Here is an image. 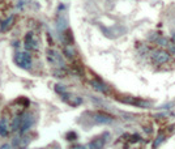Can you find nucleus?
<instances>
[{
    "instance_id": "1",
    "label": "nucleus",
    "mask_w": 175,
    "mask_h": 149,
    "mask_svg": "<svg viewBox=\"0 0 175 149\" xmlns=\"http://www.w3.org/2000/svg\"><path fill=\"white\" fill-rule=\"evenodd\" d=\"M15 60L21 68H25V69L30 68V65H32V59H30L28 52H17L15 56Z\"/></svg>"
},
{
    "instance_id": "2",
    "label": "nucleus",
    "mask_w": 175,
    "mask_h": 149,
    "mask_svg": "<svg viewBox=\"0 0 175 149\" xmlns=\"http://www.w3.org/2000/svg\"><path fill=\"white\" fill-rule=\"evenodd\" d=\"M152 58L156 63H158V64H163V63L170 62V54L165 50H156L152 54Z\"/></svg>"
},
{
    "instance_id": "3",
    "label": "nucleus",
    "mask_w": 175,
    "mask_h": 149,
    "mask_svg": "<svg viewBox=\"0 0 175 149\" xmlns=\"http://www.w3.org/2000/svg\"><path fill=\"white\" fill-rule=\"evenodd\" d=\"M119 101H123V102L125 103H128V105H139V106H146L145 102H142V101H140V99H136V98H131V97H119L118 98Z\"/></svg>"
},
{
    "instance_id": "4",
    "label": "nucleus",
    "mask_w": 175,
    "mask_h": 149,
    "mask_svg": "<svg viewBox=\"0 0 175 149\" xmlns=\"http://www.w3.org/2000/svg\"><path fill=\"white\" fill-rule=\"evenodd\" d=\"M95 120L98 123H108V122H111V118L105 115V114H98V115H95Z\"/></svg>"
},
{
    "instance_id": "5",
    "label": "nucleus",
    "mask_w": 175,
    "mask_h": 149,
    "mask_svg": "<svg viewBox=\"0 0 175 149\" xmlns=\"http://www.w3.org/2000/svg\"><path fill=\"white\" fill-rule=\"evenodd\" d=\"M13 21H15V17H13V16H11L9 19H7V20H5V23H4V24L2 25V30H3V32H7L8 28H9V26L13 24Z\"/></svg>"
},
{
    "instance_id": "6",
    "label": "nucleus",
    "mask_w": 175,
    "mask_h": 149,
    "mask_svg": "<svg viewBox=\"0 0 175 149\" xmlns=\"http://www.w3.org/2000/svg\"><path fill=\"white\" fill-rule=\"evenodd\" d=\"M7 133H8V130H7V120L3 119L2 122H0V135H2V136H5Z\"/></svg>"
},
{
    "instance_id": "7",
    "label": "nucleus",
    "mask_w": 175,
    "mask_h": 149,
    "mask_svg": "<svg viewBox=\"0 0 175 149\" xmlns=\"http://www.w3.org/2000/svg\"><path fill=\"white\" fill-rule=\"evenodd\" d=\"M102 144H103V140H101V139H95L94 141H91L90 143V148L91 149H99V148H102Z\"/></svg>"
},
{
    "instance_id": "8",
    "label": "nucleus",
    "mask_w": 175,
    "mask_h": 149,
    "mask_svg": "<svg viewBox=\"0 0 175 149\" xmlns=\"http://www.w3.org/2000/svg\"><path fill=\"white\" fill-rule=\"evenodd\" d=\"M20 124H21V119H20V118L13 119V122H12V130H17L20 127Z\"/></svg>"
},
{
    "instance_id": "9",
    "label": "nucleus",
    "mask_w": 175,
    "mask_h": 149,
    "mask_svg": "<svg viewBox=\"0 0 175 149\" xmlns=\"http://www.w3.org/2000/svg\"><path fill=\"white\" fill-rule=\"evenodd\" d=\"M30 123H32V119H30V118H26V120H24L22 123H21V124H22V126H21V127H22V130L24 131L28 130L29 127H30Z\"/></svg>"
},
{
    "instance_id": "10",
    "label": "nucleus",
    "mask_w": 175,
    "mask_h": 149,
    "mask_svg": "<svg viewBox=\"0 0 175 149\" xmlns=\"http://www.w3.org/2000/svg\"><path fill=\"white\" fill-rule=\"evenodd\" d=\"M93 85H94V88H95V89H98V90H101V92H105V90H106V88H105L102 84H97V82H93Z\"/></svg>"
},
{
    "instance_id": "11",
    "label": "nucleus",
    "mask_w": 175,
    "mask_h": 149,
    "mask_svg": "<svg viewBox=\"0 0 175 149\" xmlns=\"http://www.w3.org/2000/svg\"><path fill=\"white\" fill-rule=\"evenodd\" d=\"M72 149H85V148L82 147V145H76V147H73Z\"/></svg>"
},
{
    "instance_id": "12",
    "label": "nucleus",
    "mask_w": 175,
    "mask_h": 149,
    "mask_svg": "<svg viewBox=\"0 0 175 149\" xmlns=\"http://www.w3.org/2000/svg\"><path fill=\"white\" fill-rule=\"evenodd\" d=\"M0 149H11V148H9V145H4V147H2Z\"/></svg>"
},
{
    "instance_id": "13",
    "label": "nucleus",
    "mask_w": 175,
    "mask_h": 149,
    "mask_svg": "<svg viewBox=\"0 0 175 149\" xmlns=\"http://www.w3.org/2000/svg\"><path fill=\"white\" fill-rule=\"evenodd\" d=\"M173 39H174V42H175V34H174V36H173Z\"/></svg>"
}]
</instances>
